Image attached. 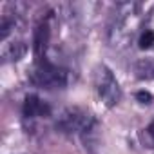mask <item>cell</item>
Segmentation results:
<instances>
[{
    "label": "cell",
    "instance_id": "11",
    "mask_svg": "<svg viewBox=\"0 0 154 154\" xmlns=\"http://www.w3.org/2000/svg\"><path fill=\"white\" fill-rule=\"evenodd\" d=\"M11 26H13L11 20H8V18L2 20V26H0V29H2V33H0V38H2V40L8 38V35H9V31H11Z\"/></svg>",
    "mask_w": 154,
    "mask_h": 154
},
{
    "label": "cell",
    "instance_id": "10",
    "mask_svg": "<svg viewBox=\"0 0 154 154\" xmlns=\"http://www.w3.org/2000/svg\"><path fill=\"white\" fill-rule=\"evenodd\" d=\"M136 100H138L140 103L149 105V103L152 102V94H150L149 91H138V93H136Z\"/></svg>",
    "mask_w": 154,
    "mask_h": 154
},
{
    "label": "cell",
    "instance_id": "7",
    "mask_svg": "<svg viewBox=\"0 0 154 154\" xmlns=\"http://www.w3.org/2000/svg\"><path fill=\"white\" fill-rule=\"evenodd\" d=\"M134 72L140 80H152L154 78V58H145L134 63Z\"/></svg>",
    "mask_w": 154,
    "mask_h": 154
},
{
    "label": "cell",
    "instance_id": "4",
    "mask_svg": "<svg viewBox=\"0 0 154 154\" xmlns=\"http://www.w3.org/2000/svg\"><path fill=\"white\" fill-rule=\"evenodd\" d=\"M93 123L94 118L91 116V112L80 107H69L58 116L56 129H60L62 132H85L93 127Z\"/></svg>",
    "mask_w": 154,
    "mask_h": 154
},
{
    "label": "cell",
    "instance_id": "6",
    "mask_svg": "<svg viewBox=\"0 0 154 154\" xmlns=\"http://www.w3.org/2000/svg\"><path fill=\"white\" fill-rule=\"evenodd\" d=\"M49 105L42 102L36 94H27L24 100V116L26 118H38V116H47L49 114Z\"/></svg>",
    "mask_w": 154,
    "mask_h": 154
},
{
    "label": "cell",
    "instance_id": "5",
    "mask_svg": "<svg viewBox=\"0 0 154 154\" xmlns=\"http://www.w3.org/2000/svg\"><path fill=\"white\" fill-rule=\"evenodd\" d=\"M47 44H49V24L40 22L35 29V35H33V51H35V58H36L38 63L45 56Z\"/></svg>",
    "mask_w": 154,
    "mask_h": 154
},
{
    "label": "cell",
    "instance_id": "12",
    "mask_svg": "<svg viewBox=\"0 0 154 154\" xmlns=\"http://www.w3.org/2000/svg\"><path fill=\"white\" fill-rule=\"evenodd\" d=\"M147 131H149V134H150V136L154 138V122H150V125L147 127Z\"/></svg>",
    "mask_w": 154,
    "mask_h": 154
},
{
    "label": "cell",
    "instance_id": "3",
    "mask_svg": "<svg viewBox=\"0 0 154 154\" xmlns=\"http://www.w3.org/2000/svg\"><path fill=\"white\" fill-rule=\"evenodd\" d=\"M94 85H96V93L102 98V102L107 107H114L120 100H122V89L114 78V74L111 72V69H107L105 65H98L94 71Z\"/></svg>",
    "mask_w": 154,
    "mask_h": 154
},
{
    "label": "cell",
    "instance_id": "2",
    "mask_svg": "<svg viewBox=\"0 0 154 154\" xmlns=\"http://www.w3.org/2000/svg\"><path fill=\"white\" fill-rule=\"evenodd\" d=\"M123 13H118V17L114 18V26L111 27V44L118 45L120 42H127L129 38H132V35L136 33V27L140 24V13L136 11L138 6L136 4H125L123 6Z\"/></svg>",
    "mask_w": 154,
    "mask_h": 154
},
{
    "label": "cell",
    "instance_id": "1",
    "mask_svg": "<svg viewBox=\"0 0 154 154\" xmlns=\"http://www.w3.org/2000/svg\"><path fill=\"white\" fill-rule=\"evenodd\" d=\"M29 82L44 89H63L69 84V71L53 63L40 62L29 74Z\"/></svg>",
    "mask_w": 154,
    "mask_h": 154
},
{
    "label": "cell",
    "instance_id": "9",
    "mask_svg": "<svg viewBox=\"0 0 154 154\" xmlns=\"http://www.w3.org/2000/svg\"><path fill=\"white\" fill-rule=\"evenodd\" d=\"M138 45H140V49H150V47L154 45V31H150V29H145V31L140 35Z\"/></svg>",
    "mask_w": 154,
    "mask_h": 154
},
{
    "label": "cell",
    "instance_id": "8",
    "mask_svg": "<svg viewBox=\"0 0 154 154\" xmlns=\"http://www.w3.org/2000/svg\"><path fill=\"white\" fill-rule=\"evenodd\" d=\"M26 51H27L26 44H24V42H17V44H11V45H8V47L4 49V53H2V58H4V62L20 60V58L26 54Z\"/></svg>",
    "mask_w": 154,
    "mask_h": 154
}]
</instances>
